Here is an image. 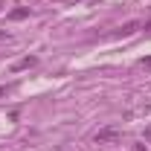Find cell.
I'll return each instance as SVG.
<instances>
[{
	"label": "cell",
	"mask_w": 151,
	"mask_h": 151,
	"mask_svg": "<svg viewBox=\"0 0 151 151\" xmlns=\"http://www.w3.org/2000/svg\"><path fill=\"white\" fill-rule=\"evenodd\" d=\"M137 32V23H125L122 29H119V35H134Z\"/></svg>",
	"instance_id": "4"
},
{
	"label": "cell",
	"mask_w": 151,
	"mask_h": 151,
	"mask_svg": "<svg viewBox=\"0 0 151 151\" xmlns=\"http://www.w3.org/2000/svg\"><path fill=\"white\" fill-rule=\"evenodd\" d=\"M9 18H12V20H23V18H29V9H26V6H23V9H12Z\"/></svg>",
	"instance_id": "3"
},
{
	"label": "cell",
	"mask_w": 151,
	"mask_h": 151,
	"mask_svg": "<svg viewBox=\"0 0 151 151\" xmlns=\"http://www.w3.org/2000/svg\"><path fill=\"white\" fill-rule=\"evenodd\" d=\"M113 139H119V128H102V131L96 134V142H113Z\"/></svg>",
	"instance_id": "1"
},
{
	"label": "cell",
	"mask_w": 151,
	"mask_h": 151,
	"mask_svg": "<svg viewBox=\"0 0 151 151\" xmlns=\"http://www.w3.org/2000/svg\"><path fill=\"white\" fill-rule=\"evenodd\" d=\"M145 29H151V20H148V23H145Z\"/></svg>",
	"instance_id": "5"
},
{
	"label": "cell",
	"mask_w": 151,
	"mask_h": 151,
	"mask_svg": "<svg viewBox=\"0 0 151 151\" xmlns=\"http://www.w3.org/2000/svg\"><path fill=\"white\" fill-rule=\"evenodd\" d=\"M35 64H38V58H35V55H26V58H20V61H15V67H12V70L18 73V70H26V67H35Z\"/></svg>",
	"instance_id": "2"
}]
</instances>
